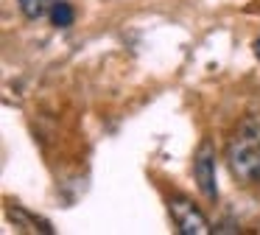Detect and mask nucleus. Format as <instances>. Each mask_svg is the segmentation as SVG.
Here are the masks:
<instances>
[{"label":"nucleus","mask_w":260,"mask_h":235,"mask_svg":"<svg viewBox=\"0 0 260 235\" xmlns=\"http://www.w3.org/2000/svg\"><path fill=\"white\" fill-rule=\"evenodd\" d=\"M226 162H230V171L243 185L260 182V115L246 118L238 126L235 137L226 149Z\"/></svg>","instance_id":"f257e3e1"},{"label":"nucleus","mask_w":260,"mask_h":235,"mask_svg":"<svg viewBox=\"0 0 260 235\" xmlns=\"http://www.w3.org/2000/svg\"><path fill=\"white\" fill-rule=\"evenodd\" d=\"M168 207H171V216H174V221H176L182 235H210L213 232L207 216L190 199H185V196H171Z\"/></svg>","instance_id":"f03ea898"},{"label":"nucleus","mask_w":260,"mask_h":235,"mask_svg":"<svg viewBox=\"0 0 260 235\" xmlns=\"http://www.w3.org/2000/svg\"><path fill=\"white\" fill-rule=\"evenodd\" d=\"M193 177L207 201H218V185H215V149L204 140L193 160Z\"/></svg>","instance_id":"7ed1b4c3"},{"label":"nucleus","mask_w":260,"mask_h":235,"mask_svg":"<svg viewBox=\"0 0 260 235\" xmlns=\"http://www.w3.org/2000/svg\"><path fill=\"white\" fill-rule=\"evenodd\" d=\"M59 0H17L20 11H23L28 20H42L45 14H51V9Z\"/></svg>","instance_id":"20e7f679"},{"label":"nucleus","mask_w":260,"mask_h":235,"mask_svg":"<svg viewBox=\"0 0 260 235\" xmlns=\"http://www.w3.org/2000/svg\"><path fill=\"white\" fill-rule=\"evenodd\" d=\"M73 20H76V11H73V6H70L68 0H59V3L51 9V22L56 28H70Z\"/></svg>","instance_id":"39448f33"},{"label":"nucleus","mask_w":260,"mask_h":235,"mask_svg":"<svg viewBox=\"0 0 260 235\" xmlns=\"http://www.w3.org/2000/svg\"><path fill=\"white\" fill-rule=\"evenodd\" d=\"M254 53L260 56V37H257V42H254Z\"/></svg>","instance_id":"423d86ee"}]
</instances>
